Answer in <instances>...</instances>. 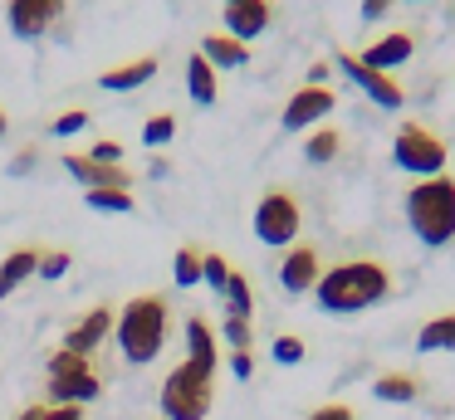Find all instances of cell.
<instances>
[{
  "label": "cell",
  "mask_w": 455,
  "mask_h": 420,
  "mask_svg": "<svg viewBox=\"0 0 455 420\" xmlns=\"http://www.w3.org/2000/svg\"><path fill=\"white\" fill-rule=\"evenodd\" d=\"M392 293V269L382 259H347L318 279L314 298L323 313H363Z\"/></svg>",
  "instance_id": "6da1fadb"
},
{
  "label": "cell",
  "mask_w": 455,
  "mask_h": 420,
  "mask_svg": "<svg viewBox=\"0 0 455 420\" xmlns=\"http://www.w3.org/2000/svg\"><path fill=\"white\" fill-rule=\"evenodd\" d=\"M167 332H172V303L162 298V293H142V298H132L128 308L118 313L113 337H118V352L132 367H148V361L162 357Z\"/></svg>",
  "instance_id": "7a4b0ae2"
},
{
  "label": "cell",
  "mask_w": 455,
  "mask_h": 420,
  "mask_svg": "<svg viewBox=\"0 0 455 420\" xmlns=\"http://www.w3.org/2000/svg\"><path fill=\"white\" fill-rule=\"evenodd\" d=\"M406 225L421 244H451L455 240V176H431L406 191Z\"/></svg>",
  "instance_id": "3957f363"
},
{
  "label": "cell",
  "mask_w": 455,
  "mask_h": 420,
  "mask_svg": "<svg viewBox=\"0 0 455 420\" xmlns=\"http://www.w3.org/2000/svg\"><path fill=\"white\" fill-rule=\"evenodd\" d=\"M211 400H216V371L181 361L162 381V420H206Z\"/></svg>",
  "instance_id": "277c9868"
},
{
  "label": "cell",
  "mask_w": 455,
  "mask_h": 420,
  "mask_svg": "<svg viewBox=\"0 0 455 420\" xmlns=\"http://www.w3.org/2000/svg\"><path fill=\"white\" fill-rule=\"evenodd\" d=\"M44 381H50V406H89L103 391L93 357H79V352H64V347L44 361Z\"/></svg>",
  "instance_id": "5b68a950"
},
{
  "label": "cell",
  "mask_w": 455,
  "mask_h": 420,
  "mask_svg": "<svg viewBox=\"0 0 455 420\" xmlns=\"http://www.w3.org/2000/svg\"><path fill=\"white\" fill-rule=\"evenodd\" d=\"M445 137L431 132L426 123H402L392 132V162L402 166L406 176H421V181H431V176L445 171Z\"/></svg>",
  "instance_id": "8992f818"
},
{
  "label": "cell",
  "mask_w": 455,
  "mask_h": 420,
  "mask_svg": "<svg viewBox=\"0 0 455 420\" xmlns=\"http://www.w3.org/2000/svg\"><path fill=\"white\" fill-rule=\"evenodd\" d=\"M304 230V210L289 191H265L255 205V240L269 244V250H289Z\"/></svg>",
  "instance_id": "52a82bcc"
},
{
  "label": "cell",
  "mask_w": 455,
  "mask_h": 420,
  "mask_svg": "<svg viewBox=\"0 0 455 420\" xmlns=\"http://www.w3.org/2000/svg\"><path fill=\"white\" fill-rule=\"evenodd\" d=\"M333 64L343 68V78H347V83H353V88H363V93L372 98L377 107H387V113L406 103L402 83H396L392 74H377V68H367L363 59H357V54H347V49H338V54H333Z\"/></svg>",
  "instance_id": "ba28073f"
},
{
  "label": "cell",
  "mask_w": 455,
  "mask_h": 420,
  "mask_svg": "<svg viewBox=\"0 0 455 420\" xmlns=\"http://www.w3.org/2000/svg\"><path fill=\"white\" fill-rule=\"evenodd\" d=\"M64 5L69 0H11L5 5V25H11L15 39H44L64 20Z\"/></svg>",
  "instance_id": "9c48e42d"
},
{
  "label": "cell",
  "mask_w": 455,
  "mask_h": 420,
  "mask_svg": "<svg viewBox=\"0 0 455 420\" xmlns=\"http://www.w3.org/2000/svg\"><path fill=\"white\" fill-rule=\"evenodd\" d=\"M333 107H338V93H333L328 83H304V88H299V93L284 103V117H279V123H284V132H304V127L323 123Z\"/></svg>",
  "instance_id": "30bf717a"
},
{
  "label": "cell",
  "mask_w": 455,
  "mask_h": 420,
  "mask_svg": "<svg viewBox=\"0 0 455 420\" xmlns=\"http://www.w3.org/2000/svg\"><path fill=\"white\" fill-rule=\"evenodd\" d=\"M318 279H323V254L314 244H289V254L279 259V289L299 298V293H314Z\"/></svg>",
  "instance_id": "8fae6325"
},
{
  "label": "cell",
  "mask_w": 455,
  "mask_h": 420,
  "mask_svg": "<svg viewBox=\"0 0 455 420\" xmlns=\"http://www.w3.org/2000/svg\"><path fill=\"white\" fill-rule=\"evenodd\" d=\"M64 171L84 186V191H132V176L128 166H103V162H89L84 152H69L64 156Z\"/></svg>",
  "instance_id": "7c38bea8"
},
{
  "label": "cell",
  "mask_w": 455,
  "mask_h": 420,
  "mask_svg": "<svg viewBox=\"0 0 455 420\" xmlns=\"http://www.w3.org/2000/svg\"><path fill=\"white\" fill-rule=\"evenodd\" d=\"M118 328V313L113 308H89L69 332H64V352H79V357H93L103 347V337Z\"/></svg>",
  "instance_id": "4fadbf2b"
},
{
  "label": "cell",
  "mask_w": 455,
  "mask_h": 420,
  "mask_svg": "<svg viewBox=\"0 0 455 420\" xmlns=\"http://www.w3.org/2000/svg\"><path fill=\"white\" fill-rule=\"evenodd\" d=\"M269 20H275V5L269 0H235V5H226V35L240 39V44H250L255 35H265Z\"/></svg>",
  "instance_id": "5bb4252c"
},
{
  "label": "cell",
  "mask_w": 455,
  "mask_h": 420,
  "mask_svg": "<svg viewBox=\"0 0 455 420\" xmlns=\"http://www.w3.org/2000/svg\"><path fill=\"white\" fill-rule=\"evenodd\" d=\"M411 49H416V39L406 35V29H392V35L372 39L357 59H363L367 68H377V74H392V68H402L406 59H411Z\"/></svg>",
  "instance_id": "9a60e30c"
},
{
  "label": "cell",
  "mask_w": 455,
  "mask_h": 420,
  "mask_svg": "<svg viewBox=\"0 0 455 420\" xmlns=\"http://www.w3.org/2000/svg\"><path fill=\"white\" fill-rule=\"evenodd\" d=\"M152 78H157V59H152V54H142V59H128V64L103 68V74H99V83L108 88V93H132V88L152 83Z\"/></svg>",
  "instance_id": "2e32d148"
},
{
  "label": "cell",
  "mask_w": 455,
  "mask_h": 420,
  "mask_svg": "<svg viewBox=\"0 0 455 420\" xmlns=\"http://www.w3.org/2000/svg\"><path fill=\"white\" fill-rule=\"evenodd\" d=\"M40 254L44 250H35V244H20V250H11L5 259H0V303L11 298L30 273H40Z\"/></svg>",
  "instance_id": "e0dca14e"
},
{
  "label": "cell",
  "mask_w": 455,
  "mask_h": 420,
  "mask_svg": "<svg viewBox=\"0 0 455 420\" xmlns=\"http://www.w3.org/2000/svg\"><path fill=\"white\" fill-rule=\"evenodd\" d=\"M187 361L216 371V328H211L201 313H191V318H187Z\"/></svg>",
  "instance_id": "ac0fdd59"
},
{
  "label": "cell",
  "mask_w": 455,
  "mask_h": 420,
  "mask_svg": "<svg viewBox=\"0 0 455 420\" xmlns=\"http://www.w3.org/2000/svg\"><path fill=\"white\" fill-rule=\"evenodd\" d=\"M201 59H206L211 68H245L250 49L240 44V39H230V35H206L201 39Z\"/></svg>",
  "instance_id": "d6986e66"
},
{
  "label": "cell",
  "mask_w": 455,
  "mask_h": 420,
  "mask_svg": "<svg viewBox=\"0 0 455 420\" xmlns=\"http://www.w3.org/2000/svg\"><path fill=\"white\" fill-rule=\"evenodd\" d=\"M187 93H191V103H201V107H211L216 103V93H220V83H216V68L201 59V49L187 59Z\"/></svg>",
  "instance_id": "ffe728a7"
},
{
  "label": "cell",
  "mask_w": 455,
  "mask_h": 420,
  "mask_svg": "<svg viewBox=\"0 0 455 420\" xmlns=\"http://www.w3.org/2000/svg\"><path fill=\"white\" fill-rule=\"evenodd\" d=\"M372 396L377 400H392V406H406V400L421 396V381H416L411 371H382V376L372 381Z\"/></svg>",
  "instance_id": "44dd1931"
},
{
  "label": "cell",
  "mask_w": 455,
  "mask_h": 420,
  "mask_svg": "<svg viewBox=\"0 0 455 420\" xmlns=\"http://www.w3.org/2000/svg\"><path fill=\"white\" fill-rule=\"evenodd\" d=\"M416 352H455V313H441V318L426 322L416 332Z\"/></svg>",
  "instance_id": "7402d4cb"
},
{
  "label": "cell",
  "mask_w": 455,
  "mask_h": 420,
  "mask_svg": "<svg viewBox=\"0 0 455 420\" xmlns=\"http://www.w3.org/2000/svg\"><path fill=\"white\" fill-rule=\"evenodd\" d=\"M201 273H206V250H201V244H181V250H177V264H172V279H177V289H196Z\"/></svg>",
  "instance_id": "603a6c76"
},
{
  "label": "cell",
  "mask_w": 455,
  "mask_h": 420,
  "mask_svg": "<svg viewBox=\"0 0 455 420\" xmlns=\"http://www.w3.org/2000/svg\"><path fill=\"white\" fill-rule=\"evenodd\" d=\"M338 152H343V132H333V127H318L314 137H304V162L314 166L338 162Z\"/></svg>",
  "instance_id": "cb8c5ba5"
},
{
  "label": "cell",
  "mask_w": 455,
  "mask_h": 420,
  "mask_svg": "<svg viewBox=\"0 0 455 420\" xmlns=\"http://www.w3.org/2000/svg\"><path fill=\"white\" fill-rule=\"evenodd\" d=\"M226 313H230V318H245V322H250V313H255L250 279H245V273H235V269H230V283H226Z\"/></svg>",
  "instance_id": "d4e9b609"
},
{
  "label": "cell",
  "mask_w": 455,
  "mask_h": 420,
  "mask_svg": "<svg viewBox=\"0 0 455 420\" xmlns=\"http://www.w3.org/2000/svg\"><path fill=\"white\" fill-rule=\"evenodd\" d=\"M172 137H177V117H172V113H157V117H148V123H142V142H148L152 152H157V147H167Z\"/></svg>",
  "instance_id": "484cf974"
},
{
  "label": "cell",
  "mask_w": 455,
  "mask_h": 420,
  "mask_svg": "<svg viewBox=\"0 0 455 420\" xmlns=\"http://www.w3.org/2000/svg\"><path fill=\"white\" fill-rule=\"evenodd\" d=\"M89 205L93 210H113V215H132V191H89Z\"/></svg>",
  "instance_id": "4316f807"
},
{
  "label": "cell",
  "mask_w": 455,
  "mask_h": 420,
  "mask_svg": "<svg viewBox=\"0 0 455 420\" xmlns=\"http://www.w3.org/2000/svg\"><path fill=\"white\" fill-rule=\"evenodd\" d=\"M201 283H211L216 293H226V283H230V264H226V254L206 250V273H201Z\"/></svg>",
  "instance_id": "83f0119b"
},
{
  "label": "cell",
  "mask_w": 455,
  "mask_h": 420,
  "mask_svg": "<svg viewBox=\"0 0 455 420\" xmlns=\"http://www.w3.org/2000/svg\"><path fill=\"white\" fill-rule=\"evenodd\" d=\"M69 264H74L69 250H44L40 254V279H64V273H69Z\"/></svg>",
  "instance_id": "f1b7e54d"
},
{
  "label": "cell",
  "mask_w": 455,
  "mask_h": 420,
  "mask_svg": "<svg viewBox=\"0 0 455 420\" xmlns=\"http://www.w3.org/2000/svg\"><path fill=\"white\" fill-rule=\"evenodd\" d=\"M220 332H226L230 352H250V322H245V318H230V313H226V322H220Z\"/></svg>",
  "instance_id": "f546056e"
},
{
  "label": "cell",
  "mask_w": 455,
  "mask_h": 420,
  "mask_svg": "<svg viewBox=\"0 0 455 420\" xmlns=\"http://www.w3.org/2000/svg\"><path fill=\"white\" fill-rule=\"evenodd\" d=\"M269 352H275L279 367H294V361H304V342L289 337V332H284V337H275V347H269Z\"/></svg>",
  "instance_id": "4dcf8cb0"
},
{
  "label": "cell",
  "mask_w": 455,
  "mask_h": 420,
  "mask_svg": "<svg viewBox=\"0 0 455 420\" xmlns=\"http://www.w3.org/2000/svg\"><path fill=\"white\" fill-rule=\"evenodd\" d=\"M304 420H357V410L347 406V400H323V406H314Z\"/></svg>",
  "instance_id": "1f68e13d"
},
{
  "label": "cell",
  "mask_w": 455,
  "mask_h": 420,
  "mask_svg": "<svg viewBox=\"0 0 455 420\" xmlns=\"http://www.w3.org/2000/svg\"><path fill=\"white\" fill-rule=\"evenodd\" d=\"M84 127H89V113H84V107H69V113L54 117V137H74V132H84Z\"/></svg>",
  "instance_id": "d6a6232c"
},
{
  "label": "cell",
  "mask_w": 455,
  "mask_h": 420,
  "mask_svg": "<svg viewBox=\"0 0 455 420\" xmlns=\"http://www.w3.org/2000/svg\"><path fill=\"white\" fill-rule=\"evenodd\" d=\"M35 166H40V147H20V152L11 156V176H30Z\"/></svg>",
  "instance_id": "836d02e7"
},
{
  "label": "cell",
  "mask_w": 455,
  "mask_h": 420,
  "mask_svg": "<svg viewBox=\"0 0 455 420\" xmlns=\"http://www.w3.org/2000/svg\"><path fill=\"white\" fill-rule=\"evenodd\" d=\"M89 162H103V166H123V147L118 142H99L89 152Z\"/></svg>",
  "instance_id": "e575fe53"
},
{
  "label": "cell",
  "mask_w": 455,
  "mask_h": 420,
  "mask_svg": "<svg viewBox=\"0 0 455 420\" xmlns=\"http://www.w3.org/2000/svg\"><path fill=\"white\" fill-rule=\"evenodd\" d=\"M396 0H363V10H357V15H363V25H377V20H387V10H392Z\"/></svg>",
  "instance_id": "d590c367"
},
{
  "label": "cell",
  "mask_w": 455,
  "mask_h": 420,
  "mask_svg": "<svg viewBox=\"0 0 455 420\" xmlns=\"http://www.w3.org/2000/svg\"><path fill=\"white\" fill-rule=\"evenodd\" d=\"M230 371H235L240 381H250L255 376V357H250V352H230Z\"/></svg>",
  "instance_id": "8d00e7d4"
},
{
  "label": "cell",
  "mask_w": 455,
  "mask_h": 420,
  "mask_svg": "<svg viewBox=\"0 0 455 420\" xmlns=\"http://www.w3.org/2000/svg\"><path fill=\"white\" fill-rule=\"evenodd\" d=\"M44 420H84V406H50Z\"/></svg>",
  "instance_id": "74e56055"
},
{
  "label": "cell",
  "mask_w": 455,
  "mask_h": 420,
  "mask_svg": "<svg viewBox=\"0 0 455 420\" xmlns=\"http://www.w3.org/2000/svg\"><path fill=\"white\" fill-rule=\"evenodd\" d=\"M148 176H152V181H167V176H172V166L162 162V156H152V162H148Z\"/></svg>",
  "instance_id": "f35d334b"
},
{
  "label": "cell",
  "mask_w": 455,
  "mask_h": 420,
  "mask_svg": "<svg viewBox=\"0 0 455 420\" xmlns=\"http://www.w3.org/2000/svg\"><path fill=\"white\" fill-rule=\"evenodd\" d=\"M44 410H50V406H25L15 420H44Z\"/></svg>",
  "instance_id": "ab89813d"
},
{
  "label": "cell",
  "mask_w": 455,
  "mask_h": 420,
  "mask_svg": "<svg viewBox=\"0 0 455 420\" xmlns=\"http://www.w3.org/2000/svg\"><path fill=\"white\" fill-rule=\"evenodd\" d=\"M5 132H11V117L0 113V142H5Z\"/></svg>",
  "instance_id": "60d3db41"
},
{
  "label": "cell",
  "mask_w": 455,
  "mask_h": 420,
  "mask_svg": "<svg viewBox=\"0 0 455 420\" xmlns=\"http://www.w3.org/2000/svg\"><path fill=\"white\" fill-rule=\"evenodd\" d=\"M411 5H426V0H411Z\"/></svg>",
  "instance_id": "b9f144b4"
},
{
  "label": "cell",
  "mask_w": 455,
  "mask_h": 420,
  "mask_svg": "<svg viewBox=\"0 0 455 420\" xmlns=\"http://www.w3.org/2000/svg\"><path fill=\"white\" fill-rule=\"evenodd\" d=\"M226 5H235V0H226Z\"/></svg>",
  "instance_id": "7bdbcfd3"
}]
</instances>
